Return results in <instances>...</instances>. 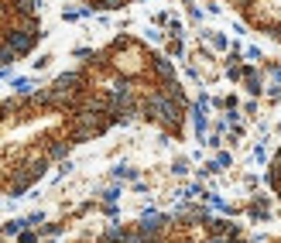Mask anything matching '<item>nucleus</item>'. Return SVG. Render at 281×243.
<instances>
[{
    "instance_id": "obj_1",
    "label": "nucleus",
    "mask_w": 281,
    "mask_h": 243,
    "mask_svg": "<svg viewBox=\"0 0 281 243\" xmlns=\"http://www.w3.org/2000/svg\"><path fill=\"white\" fill-rule=\"evenodd\" d=\"M90 7H96V11H117V7H124V4H131V0H86Z\"/></svg>"
}]
</instances>
